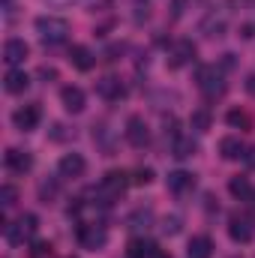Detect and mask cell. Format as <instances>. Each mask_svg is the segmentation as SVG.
<instances>
[{"mask_svg":"<svg viewBox=\"0 0 255 258\" xmlns=\"http://www.w3.org/2000/svg\"><path fill=\"white\" fill-rule=\"evenodd\" d=\"M198 90L204 93V99H219V96H225L228 84H225L222 69H216V66H204V69L198 72Z\"/></svg>","mask_w":255,"mask_h":258,"instance_id":"cell-3","label":"cell"},{"mask_svg":"<svg viewBox=\"0 0 255 258\" xmlns=\"http://www.w3.org/2000/svg\"><path fill=\"white\" fill-rule=\"evenodd\" d=\"M51 6H72V3H81V0H48Z\"/></svg>","mask_w":255,"mask_h":258,"instance_id":"cell-32","label":"cell"},{"mask_svg":"<svg viewBox=\"0 0 255 258\" xmlns=\"http://www.w3.org/2000/svg\"><path fill=\"white\" fill-rule=\"evenodd\" d=\"M39 78H45V81H48V78H57V72H54V69H48V66H42V69H39Z\"/></svg>","mask_w":255,"mask_h":258,"instance_id":"cell-31","label":"cell"},{"mask_svg":"<svg viewBox=\"0 0 255 258\" xmlns=\"http://www.w3.org/2000/svg\"><path fill=\"white\" fill-rule=\"evenodd\" d=\"M126 141L132 147H147V144H150V129L144 123V117L132 114L126 120Z\"/></svg>","mask_w":255,"mask_h":258,"instance_id":"cell-8","label":"cell"},{"mask_svg":"<svg viewBox=\"0 0 255 258\" xmlns=\"http://www.w3.org/2000/svg\"><path fill=\"white\" fill-rule=\"evenodd\" d=\"M36 228H39V219H36L33 213H21V216H18L15 222H9L3 231H6V240H9L12 246H24L27 240H33Z\"/></svg>","mask_w":255,"mask_h":258,"instance_id":"cell-1","label":"cell"},{"mask_svg":"<svg viewBox=\"0 0 255 258\" xmlns=\"http://www.w3.org/2000/svg\"><path fill=\"white\" fill-rule=\"evenodd\" d=\"M171 153H174L177 159H189V156H195V153H198V144H195V138H192V135H180V132H174Z\"/></svg>","mask_w":255,"mask_h":258,"instance_id":"cell-17","label":"cell"},{"mask_svg":"<svg viewBox=\"0 0 255 258\" xmlns=\"http://www.w3.org/2000/svg\"><path fill=\"white\" fill-rule=\"evenodd\" d=\"M54 195H57V183H54V180H42V183H39V198H42V201H51Z\"/></svg>","mask_w":255,"mask_h":258,"instance_id":"cell-28","label":"cell"},{"mask_svg":"<svg viewBox=\"0 0 255 258\" xmlns=\"http://www.w3.org/2000/svg\"><path fill=\"white\" fill-rule=\"evenodd\" d=\"M159 231H162V234H177V231H180V216H177V213L165 216L162 225H159Z\"/></svg>","mask_w":255,"mask_h":258,"instance_id":"cell-27","label":"cell"},{"mask_svg":"<svg viewBox=\"0 0 255 258\" xmlns=\"http://www.w3.org/2000/svg\"><path fill=\"white\" fill-rule=\"evenodd\" d=\"M96 93H99L102 99H108V102H117V99H123V96H126V90H123L120 78H114V75L99 78V81H96Z\"/></svg>","mask_w":255,"mask_h":258,"instance_id":"cell-9","label":"cell"},{"mask_svg":"<svg viewBox=\"0 0 255 258\" xmlns=\"http://www.w3.org/2000/svg\"><path fill=\"white\" fill-rule=\"evenodd\" d=\"M195 60V45H192L189 39H180L177 45H174V51L168 54V66L171 69H180V66H186Z\"/></svg>","mask_w":255,"mask_h":258,"instance_id":"cell-13","label":"cell"},{"mask_svg":"<svg viewBox=\"0 0 255 258\" xmlns=\"http://www.w3.org/2000/svg\"><path fill=\"white\" fill-rule=\"evenodd\" d=\"M150 219H153V210H150V207H138V210L129 216V228H147Z\"/></svg>","mask_w":255,"mask_h":258,"instance_id":"cell-24","label":"cell"},{"mask_svg":"<svg viewBox=\"0 0 255 258\" xmlns=\"http://www.w3.org/2000/svg\"><path fill=\"white\" fill-rule=\"evenodd\" d=\"M165 186H168L174 195H183V192H189L192 186H195V177H192L189 171H171V174L165 177Z\"/></svg>","mask_w":255,"mask_h":258,"instance_id":"cell-18","label":"cell"},{"mask_svg":"<svg viewBox=\"0 0 255 258\" xmlns=\"http://www.w3.org/2000/svg\"><path fill=\"white\" fill-rule=\"evenodd\" d=\"M84 168H87V162H84L81 153H63L60 162H57V171H60L63 177H81Z\"/></svg>","mask_w":255,"mask_h":258,"instance_id":"cell-10","label":"cell"},{"mask_svg":"<svg viewBox=\"0 0 255 258\" xmlns=\"http://www.w3.org/2000/svg\"><path fill=\"white\" fill-rule=\"evenodd\" d=\"M186 252H189V258H210V255H213V243H210V237L198 234V237H192V240H189Z\"/></svg>","mask_w":255,"mask_h":258,"instance_id":"cell-21","label":"cell"},{"mask_svg":"<svg viewBox=\"0 0 255 258\" xmlns=\"http://www.w3.org/2000/svg\"><path fill=\"white\" fill-rule=\"evenodd\" d=\"M150 180H153V171H150V168H138L135 177H132V183H138V186H144V183H150Z\"/></svg>","mask_w":255,"mask_h":258,"instance_id":"cell-30","label":"cell"},{"mask_svg":"<svg viewBox=\"0 0 255 258\" xmlns=\"http://www.w3.org/2000/svg\"><path fill=\"white\" fill-rule=\"evenodd\" d=\"M30 258H54V246H51L48 240H39V243H33Z\"/></svg>","mask_w":255,"mask_h":258,"instance_id":"cell-26","label":"cell"},{"mask_svg":"<svg viewBox=\"0 0 255 258\" xmlns=\"http://www.w3.org/2000/svg\"><path fill=\"white\" fill-rule=\"evenodd\" d=\"M246 90L255 96V75H249V78H246Z\"/></svg>","mask_w":255,"mask_h":258,"instance_id":"cell-33","label":"cell"},{"mask_svg":"<svg viewBox=\"0 0 255 258\" xmlns=\"http://www.w3.org/2000/svg\"><path fill=\"white\" fill-rule=\"evenodd\" d=\"M36 33H39V39L45 45H60L69 36V21L66 18H51V15L36 18Z\"/></svg>","mask_w":255,"mask_h":258,"instance_id":"cell-2","label":"cell"},{"mask_svg":"<svg viewBox=\"0 0 255 258\" xmlns=\"http://www.w3.org/2000/svg\"><path fill=\"white\" fill-rule=\"evenodd\" d=\"M150 258H171V255H168V252H162V249H156V252H153Z\"/></svg>","mask_w":255,"mask_h":258,"instance_id":"cell-34","label":"cell"},{"mask_svg":"<svg viewBox=\"0 0 255 258\" xmlns=\"http://www.w3.org/2000/svg\"><path fill=\"white\" fill-rule=\"evenodd\" d=\"M15 198H18L15 186H3V189H0V204H3V207H12V204H15Z\"/></svg>","mask_w":255,"mask_h":258,"instance_id":"cell-29","label":"cell"},{"mask_svg":"<svg viewBox=\"0 0 255 258\" xmlns=\"http://www.w3.org/2000/svg\"><path fill=\"white\" fill-rule=\"evenodd\" d=\"M27 54H30V48H27L24 39H6V45H3V60L12 66V69H15L18 63H24Z\"/></svg>","mask_w":255,"mask_h":258,"instance_id":"cell-11","label":"cell"},{"mask_svg":"<svg viewBox=\"0 0 255 258\" xmlns=\"http://www.w3.org/2000/svg\"><path fill=\"white\" fill-rule=\"evenodd\" d=\"M105 240H108L105 225H99V222H81V225H78V243H81L84 249L96 252V249L105 246Z\"/></svg>","mask_w":255,"mask_h":258,"instance_id":"cell-5","label":"cell"},{"mask_svg":"<svg viewBox=\"0 0 255 258\" xmlns=\"http://www.w3.org/2000/svg\"><path fill=\"white\" fill-rule=\"evenodd\" d=\"M39 117H42V108H39L36 102H30V105H21V108L12 114V123L21 129V132H30V129L39 126Z\"/></svg>","mask_w":255,"mask_h":258,"instance_id":"cell-7","label":"cell"},{"mask_svg":"<svg viewBox=\"0 0 255 258\" xmlns=\"http://www.w3.org/2000/svg\"><path fill=\"white\" fill-rule=\"evenodd\" d=\"M153 252H156V246L144 237H132L126 246V258H150Z\"/></svg>","mask_w":255,"mask_h":258,"instance_id":"cell-20","label":"cell"},{"mask_svg":"<svg viewBox=\"0 0 255 258\" xmlns=\"http://www.w3.org/2000/svg\"><path fill=\"white\" fill-rule=\"evenodd\" d=\"M252 198H255V195H252Z\"/></svg>","mask_w":255,"mask_h":258,"instance_id":"cell-35","label":"cell"},{"mask_svg":"<svg viewBox=\"0 0 255 258\" xmlns=\"http://www.w3.org/2000/svg\"><path fill=\"white\" fill-rule=\"evenodd\" d=\"M189 123H192V129H195V132H207V129H210V111H207V108L192 111Z\"/></svg>","mask_w":255,"mask_h":258,"instance_id":"cell-25","label":"cell"},{"mask_svg":"<svg viewBox=\"0 0 255 258\" xmlns=\"http://www.w3.org/2000/svg\"><path fill=\"white\" fill-rule=\"evenodd\" d=\"M3 87H6V93H24L30 87V78H27L24 69H9L6 78H3Z\"/></svg>","mask_w":255,"mask_h":258,"instance_id":"cell-19","label":"cell"},{"mask_svg":"<svg viewBox=\"0 0 255 258\" xmlns=\"http://www.w3.org/2000/svg\"><path fill=\"white\" fill-rule=\"evenodd\" d=\"M6 168L15 174H24L33 168V156L27 150H6Z\"/></svg>","mask_w":255,"mask_h":258,"instance_id":"cell-15","label":"cell"},{"mask_svg":"<svg viewBox=\"0 0 255 258\" xmlns=\"http://www.w3.org/2000/svg\"><path fill=\"white\" fill-rule=\"evenodd\" d=\"M69 63L75 66V69H81V72H90L93 63H96V57H93V51L87 45H72L69 48Z\"/></svg>","mask_w":255,"mask_h":258,"instance_id":"cell-16","label":"cell"},{"mask_svg":"<svg viewBox=\"0 0 255 258\" xmlns=\"http://www.w3.org/2000/svg\"><path fill=\"white\" fill-rule=\"evenodd\" d=\"M228 192L234 195V198H240V201H249L252 198V183L246 180V177H231V183H228Z\"/></svg>","mask_w":255,"mask_h":258,"instance_id":"cell-22","label":"cell"},{"mask_svg":"<svg viewBox=\"0 0 255 258\" xmlns=\"http://www.w3.org/2000/svg\"><path fill=\"white\" fill-rule=\"evenodd\" d=\"M219 153H222V159L237 162V159H243V156H246V147H243V141H240L237 135H228V138H222V141H219Z\"/></svg>","mask_w":255,"mask_h":258,"instance_id":"cell-14","label":"cell"},{"mask_svg":"<svg viewBox=\"0 0 255 258\" xmlns=\"http://www.w3.org/2000/svg\"><path fill=\"white\" fill-rule=\"evenodd\" d=\"M126 186H129V174H123V171H108V174L102 177V183H99L96 195L102 198V204H111L114 198L123 195Z\"/></svg>","mask_w":255,"mask_h":258,"instance_id":"cell-4","label":"cell"},{"mask_svg":"<svg viewBox=\"0 0 255 258\" xmlns=\"http://www.w3.org/2000/svg\"><path fill=\"white\" fill-rule=\"evenodd\" d=\"M228 237L234 243H249L255 237V216L252 213H234L228 222Z\"/></svg>","mask_w":255,"mask_h":258,"instance_id":"cell-6","label":"cell"},{"mask_svg":"<svg viewBox=\"0 0 255 258\" xmlns=\"http://www.w3.org/2000/svg\"><path fill=\"white\" fill-rule=\"evenodd\" d=\"M225 120H228V126H234V129H249V126H252L249 114H246V111H240V108H231V111L225 114Z\"/></svg>","mask_w":255,"mask_h":258,"instance_id":"cell-23","label":"cell"},{"mask_svg":"<svg viewBox=\"0 0 255 258\" xmlns=\"http://www.w3.org/2000/svg\"><path fill=\"white\" fill-rule=\"evenodd\" d=\"M60 102H63V108L69 114H81L84 111V90L75 87V84H69V87L60 90Z\"/></svg>","mask_w":255,"mask_h":258,"instance_id":"cell-12","label":"cell"}]
</instances>
